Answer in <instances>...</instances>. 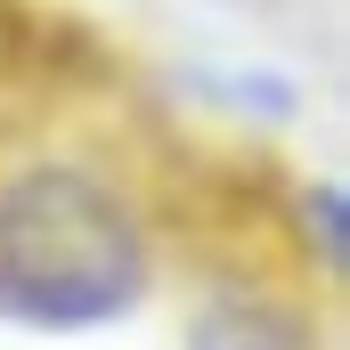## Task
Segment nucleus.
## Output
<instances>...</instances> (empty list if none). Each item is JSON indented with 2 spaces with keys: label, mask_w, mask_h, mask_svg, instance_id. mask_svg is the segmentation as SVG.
<instances>
[{
  "label": "nucleus",
  "mask_w": 350,
  "mask_h": 350,
  "mask_svg": "<svg viewBox=\"0 0 350 350\" xmlns=\"http://www.w3.org/2000/svg\"><path fill=\"white\" fill-rule=\"evenodd\" d=\"M155 277L131 196L90 163H25L0 179V310L25 326H106Z\"/></svg>",
  "instance_id": "nucleus-1"
},
{
  "label": "nucleus",
  "mask_w": 350,
  "mask_h": 350,
  "mask_svg": "<svg viewBox=\"0 0 350 350\" xmlns=\"http://www.w3.org/2000/svg\"><path fill=\"white\" fill-rule=\"evenodd\" d=\"M187 350H310V326L269 293H220L187 326Z\"/></svg>",
  "instance_id": "nucleus-2"
},
{
  "label": "nucleus",
  "mask_w": 350,
  "mask_h": 350,
  "mask_svg": "<svg viewBox=\"0 0 350 350\" xmlns=\"http://www.w3.org/2000/svg\"><path fill=\"white\" fill-rule=\"evenodd\" d=\"M293 212H301V237L318 245V261L342 269L350 261V196H342V179H310Z\"/></svg>",
  "instance_id": "nucleus-3"
}]
</instances>
